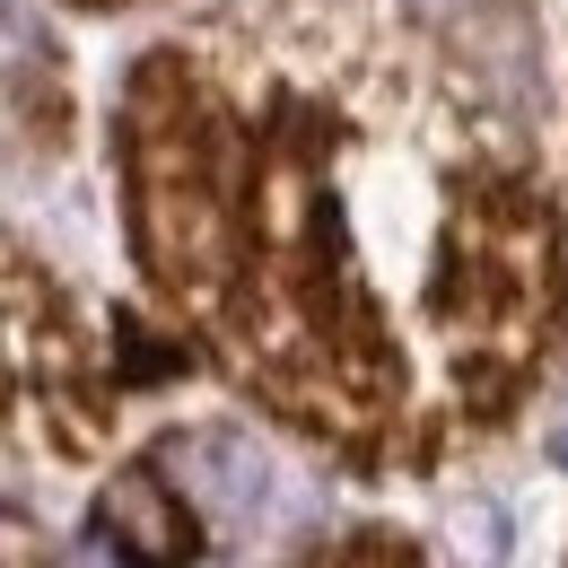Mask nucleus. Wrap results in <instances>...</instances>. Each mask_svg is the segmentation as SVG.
Returning a JSON list of instances; mask_svg holds the SVG:
<instances>
[{
	"label": "nucleus",
	"mask_w": 568,
	"mask_h": 568,
	"mask_svg": "<svg viewBox=\"0 0 568 568\" xmlns=\"http://www.w3.org/2000/svg\"><path fill=\"white\" fill-rule=\"evenodd\" d=\"M97 525H105V542H123L141 568H184L193 560V525L175 516V498L158 490V473H123L114 490L97 498Z\"/></svg>",
	"instance_id": "nucleus-1"
},
{
	"label": "nucleus",
	"mask_w": 568,
	"mask_h": 568,
	"mask_svg": "<svg viewBox=\"0 0 568 568\" xmlns=\"http://www.w3.org/2000/svg\"><path fill=\"white\" fill-rule=\"evenodd\" d=\"M175 464L193 473V498L211 507L219 525H245V516L263 507V490H272V464H263L236 428H202V437H184Z\"/></svg>",
	"instance_id": "nucleus-2"
},
{
	"label": "nucleus",
	"mask_w": 568,
	"mask_h": 568,
	"mask_svg": "<svg viewBox=\"0 0 568 568\" xmlns=\"http://www.w3.org/2000/svg\"><path fill=\"white\" fill-rule=\"evenodd\" d=\"M560 464H568V428H560Z\"/></svg>",
	"instance_id": "nucleus-3"
},
{
	"label": "nucleus",
	"mask_w": 568,
	"mask_h": 568,
	"mask_svg": "<svg viewBox=\"0 0 568 568\" xmlns=\"http://www.w3.org/2000/svg\"><path fill=\"white\" fill-rule=\"evenodd\" d=\"M367 568H403V560H367Z\"/></svg>",
	"instance_id": "nucleus-4"
}]
</instances>
